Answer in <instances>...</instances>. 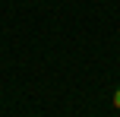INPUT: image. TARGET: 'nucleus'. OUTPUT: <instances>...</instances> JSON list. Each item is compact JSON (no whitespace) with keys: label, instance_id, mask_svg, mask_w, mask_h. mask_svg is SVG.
<instances>
[{"label":"nucleus","instance_id":"nucleus-1","mask_svg":"<svg viewBox=\"0 0 120 117\" xmlns=\"http://www.w3.org/2000/svg\"><path fill=\"white\" fill-rule=\"evenodd\" d=\"M111 101H114V108H117V111H120V86L114 89V98H111Z\"/></svg>","mask_w":120,"mask_h":117}]
</instances>
